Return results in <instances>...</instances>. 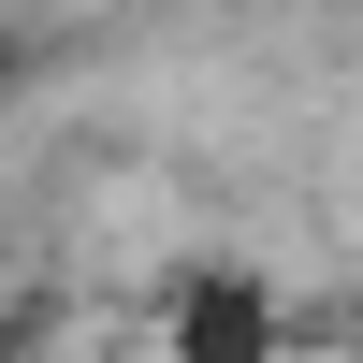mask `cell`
Listing matches in <instances>:
<instances>
[{
	"label": "cell",
	"instance_id": "cell-1",
	"mask_svg": "<svg viewBox=\"0 0 363 363\" xmlns=\"http://www.w3.org/2000/svg\"><path fill=\"white\" fill-rule=\"evenodd\" d=\"M160 363H291V306L262 262H189L160 291Z\"/></svg>",
	"mask_w": 363,
	"mask_h": 363
},
{
	"label": "cell",
	"instance_id": "cell-2",
	"mask_svg": "<svg viewBox=\"0 0 363 363\" xmlns=\"http://www.w3.org/2000/svg\"><path fill=\"white\" fill-rule=\"evenodd\" d=\"M0 363H44V335H29V320H0Z\"/></svg>",
	"mask_w": 363,
	"mask_h": 363
},
{
	"label": "cell",
	"instance_id": "cell-3",
	"mask_svg": "<svg viewBox=\"0 0 363 363\" xmlns=\"http://www.w3.org/2000/svg\"><path fill=\"white\" fill-rule=\"evenodd\" d=\"M15 73H29V44H15V29H0V102H15Z\"/></svg>",
	"mask_w": 363,
	"mask_h": 363
}]
</instances>
